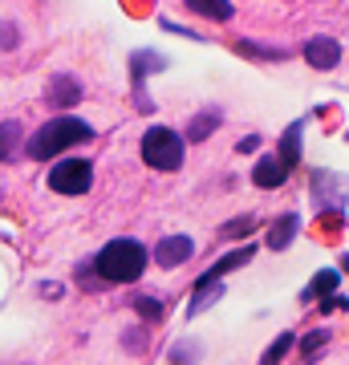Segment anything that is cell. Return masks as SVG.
<instances>
[{
    "mask_svg": "<svg viewBox=\"0 0 349 365\" xmlns=\"http://www.w3.org/2000/svg\"><path fill=\"white\" fill-rule=\"evenodd\" d=\"M337 280H341V272H321V276H317V280H313L309 288H305V300H313V297H325V292H329V288H333Z\"/></svg>",
    "mask_w": 349,
    "mask_h": 365,
    "instance_id": "cell-15",
    "label": "cell"
},
{
    "mask_svg": "<svg viewBox=\"0 0 349 365\" xmlns=\"http://www.w3.org/2000/svg\"><path fill=\"white\" fill-rule=\"evenodd\" d=\"M305 61L313 69H333L341 61V41L333 37H309L305 41Z\"/></svg>",
    "mask_w": 349,
    "mask_h": 365,
    "instance_id": "cell-7",
    "label": "cell"
},
{
    "mask_svg": "<svg viewBox=\"0 0 349 365\" xmlns=\"http://www.w3.org/2000/svg\"><path fill=\"white\" fill-rule=\"evenodd\" d=\"M134 313L146 317V321H158L163 317V304H158V297H134Z\"/></svg>",
    "mask_w": 349,
    "mask_h": 365,
    "instance_id": "cell-16",
    "label": "cell"
},
{
    "mask_svg": "<svg viewBox=\"0 0 349 365\" xmlns=\"http://www.w3.org/2000/svg\"><path fill=\"white\" fill-rule=\"evenodd\" d=\"M300 227V215L297 211H288V215H280V220L272 223V232H268V248L272 252H285L288 244H293V235H297Z\"/></svg>",
    "mask_w": 349,
    "mask_h": 365,
    "instance_id": "cell-10",
    "label": "cell"
},
{
    "mask_svg": "<svg viewBox=\"0 0 349 365\" xmlns=\"http://www.w3.org/2000/svg\"><path fill=\"white\" fill-rule=\"evenodd\" d=\"M93 268H98L106 284H134L146 272V248L138 240H110L93 256Z\"/></svg>",
    "mask_w": 349,
    "mask_h": 365,
    "instance_id": "cell-1",
    "label": "cell"
},
{
    "mask_svg": "<svg viewBox=\"0 0 349 365\" xmlns=\"http://www.w3.org/2000/svg\"><path fill=\"white\" fill-rule=\"evenodd\" d=\"M216 126H220V114H216V110H207V114H199V118L191 122L187 138H191V143H199V138H203L207 130H216Z\"/></svg>",
    "mask_w": 349,
    "mask_h": 365,
    "instance_id": "cell-14",
    "label": "cell"
},
{
    "mask_svg": "<svg viewBox=\"0 0 349 365\" xmlns=\"http://www.w3.org/2000/svg\"><path fill=\"white\" fill-rule=\"evenodd\" d=\"M195 16L203 21H216V25H228L232 21V0H183Z\"/></svg>",
    "mask_w": 349,
    "mask_h": 365,
    "instance_id": "cell-9",
    "label": "cell"
},
{
    "mask_svg": "<svg viewBox=\"0 0 349 365\" xmlns=\"http://www.w3.org/2000/svg\"><path fill=\"white\" fill-rule=\"evenodd\" d=\"M252 227H256V220H252V215H244V220L223 223V227H220V235H223V240H232V235H248Z\"/></svg>",
    "mask_w": 349,
    "mask_h": 365,
    "instance_id": "cell-19",
    "label": "cell"
},
{
    "mask_svg": "<svg viewBox=\"0 0 349 365\" xmlns=\"http://www.w3.org/2000/svg\"><path fill=\"white\" fill-rule=\"evenodd\" d=\"M288 345H293V333H280V337L268 345V353H264V365H280V357L288 353Z\"/></svg>",
    "mask_w": 349,
    "mask_h": 365,
    "instance_id": "cell-17",
    "label": "cell"
},
{
    "mask_svg": "<svg viewBox=\"0 0 349 365\" xmlns=\"http://www.w3.org/2000/svg\"><path fill=\"white\" fill-rule=\"evenodd\" d=\"M236 49L248 53V57H264V61H285V57H288L285 49H260V41H244V37L236 41Z\"/></svg>",
    "mask_w": 349,
    "mask_h": 365,
    "instance_id": "cell-13",
    "label": "cell"
},
{
    "mask_svg": "<svg viewBox=\"0 0 349 365\" xmlns=\"http://www.w3.org/2000/svg\"><path fill=\"white\" fill-rule=\"evenodd\" d=\"M93 138V126L90 122H81V118H53V122H45L33 138H29V158H37V163H45V158L53 155H65L69 146L78 143H90Z\"/></svg>",
    "mask_w": 349,
    "mask_h": 365,
    "instance_id": "cell-2",
    "label": "cell"
},
{
    "mask_svg": "<svg viewBox=\"0 0 349 365\" xmlns=\"http://www.w3.org/2000/svg\"><path fill=\"white\" fill-rule=\"evenodd\" d=\"M187 138L171 126H151V130L138 138V150H143V163L155 170H179L183 158H187Z\"/></svg>",
    "mask_w": 349,
    "mask_h": 365,
    "instance_id": "cell-3",
    "label": "cell"
},
{
    "mask_svg": "<svg viewBox=\"0 0 349 365\" xmlns=\"http://www.w3.org/2000/svg\"><path fill=\"white\" fill-rule=\"evenodd\" d=\"M288 170H293V167H288L280 155H264L256 167H252V182H256L260 191H276V187L288 179Z\"/></svg>",
    "mask_w": 349,
    "mask_h": 365,
    "instance_id": "cell-6",
    "label": "cell"
},
{
    "mask_svg": "<svg viewBox=\"0 0 349 365\" xmlns=\"http://www.w3.org/2000/svg\"><path fill=\"white\" fill-rule=\"evenodd\" d=\"M191 256H195L191 235H167V240H158V248H155V264H163V268H179Z\"/></svg>",
    "mask_w": 349,
    "mask_h": 365,
    "instance_id": "cell-5",
    "label": "cell"
},
{
    "mask_svg": "<svg viewBox=\"0 0 349 365\" xmlns=\"http://www.w3.org/2000/svg\"><path fill=\"white\" fill-rule=\"evenodd\" d=\"M93 182V163L90 158H61L49 170V187L57 195H86Z\"/></svg>",
    "mask_w": 349,
    "mask_h": 365,
    "instance_id": "cell-4",
    "label": "cell"
},
{
    "mask_svg": "<svg viewBox=\"0 0 349 365\" xmlns=\"http://www.w3.org/2000/svg\"><path fill=\"white\" fill-rule=\"evenodd\" d=\"M195 353H199L195 345H175V349H171V361H175V365H187V361H195Z\"/></svg>",
    "mask_w": 349,
    "mask_h": 365,
    "instance_id": "cell-20",
    "label": "cell"
},
{
    "mask_svg": "<svg viewBox=\"0 0 349 365\" xmlns=\"http://www.w3.org/2000/svg\"><path fill=\"white\" fill-rule=\"evenodd\" d=\"M16 134H21V130H16L13 122H4V158H13V138H16Z\"/></svg>",
    "mask_w": 349,
    "mask_h": 365,
    "instance_id": "cell-21",
    "label": "cell"
},
{
    "mask_svg": "<svg viewBox=\"0 0 349 365\" xmlns=\"http://www.w3.org/2000/svg\"><path fill=\"white\" fill-rule=\"evenodd\" d=\"M256 146H260V138H256V134H248L244 143H236V150H240V155H244V150H256Z\"/></svg>",
    "mask_w": 349,
    "mask_h": 365,
    "instance_id": "cell-22",
    "label": "cell"
},
{
    "mask_svg": "<svg viewBox=\"0 0 349 365\" xmlns=\"http://www.w3.org/2000/svg\"><path fill=\"white\" fill-rule=\"evenodd\" d=\"M53 98H57V106H69V102H78L81 98V86L74 78H53Z\"/></svg>",
    "mask_w": 349,
    "mask_h": 365,
    "instance_id": "cell-12",
    "label": "cell"
},
{
    "mask_svg": "<svg viewBox=\"0 0 349 365\" xmlns=\"http://www.w3.org/2000/svg\"><path fill=\"white\" fill-rule=\"evenodd\" d=\"M252 260V248H236V252H228L223 260H216L211 268H207V276L199 280L195 288H211V280H223V276L232 272V268H244V264Z\"/></svg>",
    "mask_w": 349,
    "mask_h": 365,
    "instance_id": "cell-8",
    "label": "cell"
},
{
    "mask_svg": "<svg viewBox=\"0 0 349 365\" xmlns=\"http://www.w3.org/2000/svg\"><path fill=\"white\" fill-rule=\"evenodd\" d=\"M325 337H329V333H325V329H317V333H309V337L300 341V353H305V361H313V357L325 349Z\"/></svg>",
    "mask_w": 349,
    "mask_h": 365,
    "instance_id": "cell-18",
    "label": "cell"
},
{
    "mask_svg": "<svg viewBox=\"0 0 349 365\" xmlns=\"http://www.w3.org/2000/svg\"><path fill=\"white\" fill-rule=\"evenodd\" d=\"M300 130H305V122H293L280 138V158H285L288 167H297L300 163Z\"/></svg>",
    "mask_w": 349,
    "mask_h": 365,
    "instance_id": "cell-11",
    "label": "cell"
}]
</instances>
